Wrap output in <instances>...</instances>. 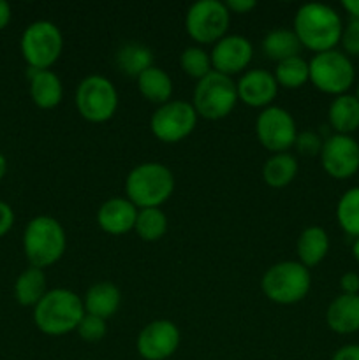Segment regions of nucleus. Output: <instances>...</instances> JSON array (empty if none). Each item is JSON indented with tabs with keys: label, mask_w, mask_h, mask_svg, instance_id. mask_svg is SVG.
<instances>
[{
	"label": "nucleus",
	"mask_w": 359,
	"mask_h": 360,
	"mask_svg": "<svg viewBox=\"0 0 359 360\" xmlns=\"http://www.w3.org/2000/svg\"><path fill=\"white\" fill-rule=\"evenodd\" d=\"M294 34L301 48L313 53H324L336 49L340 44L344 23L336 11L327 4H303L294 16Z\"/></svg>",
	"instance_id": "nucleus-1"
},
{
	"label": "nucleus",
	"mask_w": 359,
	"mask_h": 360,
	"mask_svg": "<svg viewBox=\"0 0 359 360\" xmlns=\"http://www.w3.org/2000/svg\"><path fill=\"white\" fill-rule=\"evenodd\" d=\"M84 316L80 295L67 288H53L34 306V323L46 336H63L77 329Z\"/></svg>",
	"instance_id": "nucleus-2"
},
{
	"label": "nucleus",
	"mask_w": 359,
	"mask_h": 360,
	"mask_svg": "<svg viewBox=\"0 0 359 360\" xmlns=\"http://www.w3.org/2000/svg\"><path fill=\"white\" fill-rule=\"evenodd\" d=\"M175 192V176L160 162H144L127 174L125 195L137 210L160 207Z\"/></svg>",
	"instance_id": "nucleus-3"
},
{
	"label": "nucleus",
	"mask_w": 359,
	"mask_h": 360,
	"mask_svg": "<svg viewBox=\"0 0 359 360\" xmlns=\"http://www.w3.org/2000/svg\"><path fill=\"white\" fill-rule=\"evenodd\" d=\"M67 248V234L56 218L39 214L32 218L23 232V252L32 267L53 266L63 257Z\"/></svg>",
	"instance_id": "nucleus-4"
},
{
	"label": "nucleus",
	"mask_w": 359,
	"mask_h": 360,
	"mask_svg": "<svg viewBox=\"0 0 359 360\" xmlns=\"http://www.w3.org/2000/svg\"><path fill=\"white\" fill-rule=\"evenodd\" d=\"M312 287V274L308 267L296 260L273 264L264 273L260 288L270 301L277 304H296L308 295Z\"/></svg>",
	"instance_id": "nucleus-5"
},
{
	"label": "nucleus",
	"mask_w": 359,
	"mask_h": 360,
	"mask_svg": "<svg viewBox=\"0 0 359 360\" xmlns=\"http://www.w3.org/2000/svg\"><path fill=\"white\" fill-rule=\"evenodd\" d=\"M310 83L327 95H344L355 81V69L352 60L338 49L315 53L308 62Z\"/></svg>",
	"instance_id": "nucleus-6"
},
{
	"label": "nucleus",
	"mask_w": 359,
	"mask_h": 360,
	"mask_svg": "<svg viewBox=\"0 0 359 360\" xmlns=\"http://www.w3.org/2000/svg\"><path fill=\"white\" fill-rule=\"evenodd\" d=\"M20 48L28 69L46 70L62 55L63 35L53 21H34L21 34Z\"/></svg>",
	"instance_id": "nucleus-7"
},
{
	"label": "nucleus",
	"mask_w": 359,
	"mask_h": 360,
	"mask_svg": "<svg viewBox=\"0 0 359 360\" xmlns=\"http://www.w3.org/2000/svg\"><path fill=\"white\" fill-rule=\"evenodd\" d=\"M238 102V91L232 77L211 70L197 81L192 105L197 116L204 120H222L232 112Z\"/></svg>",
	"instance_id": "nucleus-8"
},
{
	"label": "nucleus",
	"mask_w": 359,
	"mask_h": 360,
	"mask_svg": "<svg viewBox=\"0 0 359 360\" xmlns=\"http://www.w3.org/2000/svg\"><path fill=\"white\" fill-rule=\"evenodd\" d=\"M74 104L87 122L104 123L111 120L118 109V91L106 76L92 74L77 84Z\"/></svg>",
	"instance_id": "nucleus-9"
},
{
	"label": "nucleus",
	"mask_w": 359,
	"mask_h": 360,
	"mask_svg": "<svg viewBox=\"0 0 359 360\" xmlns=\"http://www.w3.org/2000/svg\"><path fill=\"white\" fill-rule=\"evenodd\" d=\"M231 13L220 0H197L185 14L189 37L197 44H215L227 35Z\"/></svg>",
	"instance_id": "nucleus-10"
},
{
	"label": "nucleus",
	"mask_w": 359,
	"mask_h": 360,
	"mask_svg": "<svg viewBox=\"0 0 359 360\" xmlns=\"http://www.w3.org/2000/svg\"><path fill=\"white\" fill-rule=\"evenodd\" d=\"M197 112L192 102L169 101L158 105L150 118L151 134L168 144L180 143L194 132L197 125Z\"/></svg>",
	"instance_id": "nucleus-11"
},
{
	"label": "nucleus",
	"mask_w": 359,
	"mask_h": 360,
	"mask_svg": "<svg viewBox=\"0 0 359 360\" xmlns=\"http://www.w3.org/2000/svg\"><path fill=\"white\" fill-rule=\"evenodd\" d=\"M256 134L260 146L273 153H285L294 146L298 129L287 109L280 105H270L259 112L256 120Z\"/></svg>",
	"instance_id": "nucleus-12"
},
{
	"label": "nucleus",
	"mask_w": 359,
	"mask_h": 360,
	"mask_svg": "<svg viewBox=\"0 0 359 360\" xmlns=\"http://www.w3.org/2000/svg\"><path fill=\"white\" fill-rule=\"evenodd\" d=\"M320 165L334 179H348L359 171V143L352 136L333 134L324 139Z\"/></svg>",
	"instance_id": "nucleus-13"
},
{
	"label": "nucleus",
	"mask_w": 359,
	"mask_h": 360,
	"mask_svg": "<svg viewBox=\"0 0 359 360\" xmlns=\"http://www.w3.org/2000/svg\"><path fill=\"white\" fill-rule=\"evenodd\" d=\"M182 334L171 320H153L137 336V354L144 360H165L178 350Z\"/></svg>",
	"instance_id": "nucleus-14"
},
{
	"label": "nucleus",
	"mask_w": 359,
	"mask_h": 360,
	"mask_svg": "<svg viewBox=\"0 0 359 360\" xmlns=\"http://www.w3.org/2000/svg\"><path fill=\"white\" fill-rule=\"evenodd\" d=\"M210 56L215 72L232 77L236 74L245 72L246 67L250 65L253 46L245 35H225L220 41L215 42Z\"/></svg>",
	"instance_id": "nucleus-15"
},
{
	"label": "nucleus",
	"mask_w": 359,
	"mask_h": 360,
	"mask_svg": "<svg viewBox=\"0 0 359 360\" xmlns=\"http://www.w3.org/2000/svg\"><path fill=\"white\" fill-rule=\"evenodd\" d=\"M238 101L250 108H270L277 98L278 83L273 72L264 69H250L239 76L236 83Z\"/></svg>",
	"instance_id": "nucleus-16"
},
{
	"label": "nucleus",
	"mask_w": 359,
	"mask_h": 360,
	"mask_svg": "<svg viewBox=\"0 0 359 360\" xmlns=\"http://www.w3.org/2000/svg\"><path fill=\"white\" fill-rule=\"evenodd\" d=\"M137 207L127 197H111L101 204L97 211V224L106 234L122 236L134 231Z\"/></svg>",
	"instance_id": "nucleus-17"
},
{
	"label": "nucleus",
	"mask_w": 359,
	"mask_h": 360,
	"mask_svg": "<svg viewBox=\"0 0 359 360\" xmlns=\"http://www.w3.org/2000/svg\"><path fill=\"white\" fill-rule=\"evenodd\" d=\"M326 323L333 333L347 336L359 330V295L340 294L326 309Z\"/></svg>",
	"instance_id": "nucleus-18"
},
{
	"label": "nucleus",
	"mask_w": 359,
	"mask_h": 360,
	"mask_svg": "<svg viewBox=\"0 0 359 360\" xmlns=\"http://www.w3.org/2000/svg\"><path fill=\"white\" fill-rule=\"evenodd\" d=\"M122 304V292L111 281H99L87 290L83 299L84 313L108 320Z\"/></svg>",
	"instance_id": "nucleus-19"
},
{
	"label": "nucleus",
	"mask_w": 359,
	"mask_h": 360,
	"mask_svg": "<svg viewBox=\"0 0 359 360\" xmlns=\"http://www.w3.org/2000/svg\"><path fill=\"white\" fill-rule=\"evenodd\" d=\"M30 76V97L41 109H53L62 102L63 86L60 77L53 70L28 69Z\"/></svg>",
	"instance_id": "nucleus-20"
},
{
	"label": "nucleus",
	"mask_w": 359,
	"mask_h": 360,
	"mask_svg": "<svg viewBox=\"0 0 359 360\" xmlns=\"http://www.w3.org/2000/svg\"><path fill=\"white\" fill-rule=\"evenodd\" d=\"M327 122L334 134L351 136L359 129V101L355 95L344 94L331 101L327 109Z\"/></svg>",
	"instance_id": "nucleus-21"
},
{
	"label": "nucleus",
	"mask_w": 359,
	"mask_h": 360,
	"mask_svg": "<svg viewBox=\"0 0 359 360\" xmlns=\"http://www.w3.org/2000/svg\"><path fill=\"white\" fill-rule=\"evenodd\" d=\"M296 250H298L299 264L308 269L319 266L329 252V236L319 225H310L299 234Z\"/></svg>",
	"instance_id": "nucleus-22"
},
{
	"label": "nucleus",
	"mask_w": 359,
	"mask_h": 360,
	"mask_svg": "<svg viewBox=\"0 0 359 360\" xmlns=\"http://www.w3.org/2000/svg\"><path fill=\"white\" fill-rule=\"evenodd\" d=\"M137 90L151 104H165L172 97V79L160 67H150L137 77Z\"/></svg>",
	"instance_id": "nucleus-23"
},
{
	"label": "nucleus",
	"mask_w": 359,
	"mask_h": 360,
	"mask_svg": "<svg viewBox=\"0 0 359 360\" xmlns=\"http://www.w3.org/2000/svg\"><path fill=\"white\" fill-rule=\"evenodd\" d=\"M260 49L264 55L273 62H282V60L292 58V56H299V39L296 37L294 30L289 28H275L264 35L263 42H260Z\"/></svg>",
	"instance_id": "nucleus-24"
},
{
	"label": "nucleus",
	"mask_w": 359,
	"mask_h": 360,
	"mask_svg": "<svg viewBox=\"0 0 359 360\" xmlns=\"http://www.w3.org/2000/svg\"><path fill=\"white\" fill-rule=\"evenodd\" d=\"M298 174V160L291 153H275L264 162L263 179L271 188H285Z\"/></svg>",
	"instance_id": "nucleus-25"
},
{
	"label": "nucleus",
	"mask_w": 359,
	"mask_h": 360,
	"mask_svg": "<svg viewBox=\"0 0 359 360\" xmlns=\"http://www.w3.org/2000/svg\"><path fill=\"white\" fill-rule=\"evenodd\" d=\"M116 65L130 77H139L144 70L153 67V53L141 42H127L116 51Z\"/></svg>",
	"instance_id": "nucleus-26"
},
{
	"label": "nucleus",
	"mask_w": 359,
	"mask_h": 360,
	"mask_svg": "<svg viewBox=\"0 0 359 360\" xmlns=\"http://www.w3.org/2000/svg\"><path fill=\"white\" fill-rule=\"evenodd\" d=\"M46 274L39 267H28L14 283V297L21 306H32L34 308L46 294Z\"/></svg>",
	"instance_id": "nucleus-27"
},
{
	"label": "nucleus",
	"mask_w": 359,
	"mask_h": 360,
	"mask_svg": "<svg viewBox=\"0 0 359 360\" xmlns=\"http://www.w3.org/2000/svg\"><path fill=\"white\" fill-rule=\"evenodd\" d=\"M278 86L287 88V90H298L306 81H310L308 62L301 56H292V58L282 60L277 63L273 72Z\"/></svg>",
	"instance_id": "nucleus-28"
},
{
	"label": "nucleus",
	"mask_w": 359,
	"mask_h": 360,
	"mask_svg": "<svg viewBox=\"0 0 359 360\" xmlns=\"http://www.w3.org/2000/svg\"><path fill=\"white\" fill-rule=\"evenodd\" d=\"M134 231L143 241L155 243L168 232V217L160 207H146L137 211Z\"/></svg>",
	"instance_id": "nucleus-29"
},
{
	"label": "nucleus",
	"mask_w": 359,
	"mask_h": 360,
	"mask_svg": "<svg viewBox=\"0 0 359 360\" xmlns=\"http://www.w3.org/2000/svg\"><path fill=\"white\" fill-rule=\"evenodd\" d=\"M336 221L345 234L359 238V186L341 193L336 204Z\"/></svg>",
	"instance_id": "nucleus-30"
},
{
	"label": "nucleus",
	"mask_w": 359,
	"mask_h": 360,
	"mask_svg": "<svg viewBox=\"0 0 359 360\" xmlns=\"http://www.w3.org/2000/svg\"><path fill=\"white\" fill-rule=\"evenodd\" d=\"M180 65L187 76L197 81L203 79L213 70L210 53L201 46H189V48L183 49L182 55H180Z\"/></svg>",
	"instance_id": "nucleus-31"
},
{
	"label": "nucleus",
	"mask_w": 359,
	"mask_h": 360,
	"mask_svg": "<svg viewBox=\"0 0 359 360\" xmlns=\"http://www.w3.org/2000/svg\"><path fill=\"white\" fill-rule=\"evenodd\" d=\"M76 333L80 334V338L87 343H97L108 333V323L104 319H99L95 315H88L84 313V316L81 319L80 326H77Z\"/></svg>",
	"instance_id": "nucleus-32"
},
{
	"label": "nucleus",
	"mask_w": 359,
	"mask_h": 360,
	"mask_svg": "<svg viewBox=\"0 0 359 360\" xmlns=\"http://www.w3.org/2000/svg\"><path fill=\"white\" fill-rule=\"evenodd\" d=\"M324 139L317 132H312V130H305V132H299L298 137H296L294 148L305 157H317L320 155V150H322Z\"/></svg>",
	"instance_id": "nucleus-33"
},
{
	"label": "nucleus",
	"mask_w": 359,
	"mask_h": 360,
	"mask_svg": "<svg viewBox=\"0 0 359 360\" xmlns=\"http://www.w3.org/2000/svg\"><path fill=\"white\" fill-rule=\"evenodd\" d=\"M340 44L348 58L351 56H359V20H348L344 25Z\"/></svg>",
	"instance_id": "nucleus-34"
},
{
	"label": "nucleus",
	"mask_w": 359,
	"mask_h": 360,
	"mask_svg": "<svg viewBox=\"0 0 359 360\" xmlns=\"http://www.w3.org/2000/svg\"><path fill=\"white\" fill-rule=\"evenodd\" d=\"M14 225V211L7 202L0 200V238L7 234Z\"/></svg>",
	"instance_id": "nucleus-35"
},
{
	"label": "nucleus",
	"mask_w": 359,
	"mask_h": 360,
	"mask_svg": "<svg viewBox=\"0 0 359 360\" xmlns=\"http://www.w3.org/2000/svg\"><path fill=\"white\" fill-rule=\"evenodd\" d=\"M340 288H341V294L359 295V274L352 273V271L341 274Z\"/></svg>",
	"instance_id": "nucleus-36"
},
{
	"label": "nucleus",
	"mask_w": 359,
	"mask_h": 360,
	"mask_svg": "<svg viewBox=\"0 0 359 360\" xmlns=\"http://www.w3.org/2000/svg\"><path fill=\"white\" fill-rule=\"evenodd\" d=\"M331 360H359V345H344L334 352Z\"/></svg>",
	"instance_id": "nucleus-37"
},
{
	"label": "nucleus",
	"mask_w": 359,
	"mask_h": 360,
	"mask_svg": "<svg viewBox=\"0 0 359 360\" xmlns=\"http://www.w3.org/2000/svg\"><path fill=\"white\" fill-rule=\"evenodd\" d=\"M225 7L229 9V13L245 14L250 13L252 9H256L257 2L256 0H229V2H225Z\"/></svg>",
	"instance_id": "nucleus-38"
},
{
	"label": "nucleus",
	"mask_w": 359,
	"mask_h": 360,
	"mask_svg": "<svg viewBox=\"0 0 359 360\" xmlns=\"http://www.w3.org/2000/svg\"><path fill=\"white\" fill-rule=\"evenodd\" d=\"M11 16H13V11H11V6L6 2V0H0V30L9 25Z\"/></svg>",
	"instance_id": "nucleus-39"
},
{
	"label": "nucleus",
	"mask_w": 359,
	"mask_h": 360,
	"mask_svg": "<svg viewBox=\"0 0 359 360\" xmlns=\"http://www.w3.org/2000/svg\"><path fill=\"white\" fill-rule=\"evenodd\" d=\"M341 7L347 11L351 20H359V0H344Z\"/></svg>",
	"instance_id": "nucleus-40"
},
{
	"label": "nucleus",
	"mask_w": 359,
	"mask_h": 360,
	"mask_svg": "<svg viewBox=\"0 0 359 360\" xmlns=\"http://www.w3.org/2000/svg\"><path fill=\"white\" fill-rule=\"evenodd\" d=\"M6 172H7V160H6V157L0 153V179L6 176Z\"/></svg>",
	"instance_id": "nucleus-41"
},
{
	"label": "nucleus",
	"mask_w": 359,
	"mask_h": 360,
	"mask_svg": "<svg viewBox=\"0 0 359 360\" xmlns=\"http://www.w3.org/2000/svg\"><path fill=\"white\" fill-rule=\"evenodd\" d=\"M352 255H354L355 262L359 264V238H355L354 243H352Z\"/></svg>",
	"instance_id": "nucleus-42"
},
{
	"label": "nucleus",
	"mask_w": 359,
	"mask_h": 360,
	"mask_svg": "<svg viewBox=\"0 0 359 360\" xmlns=\"http://www.w3.org/2000/svg\"><path fill=\"white\" fill-rule=\"evenodd\" d=\"M355 98L359 101V83H358V88H355Z\"/></svg>",
	"instance_id": "nucleus-43"
}]
</instances>
